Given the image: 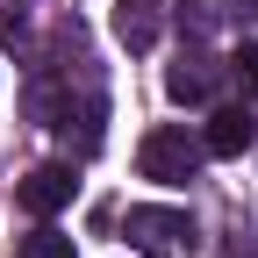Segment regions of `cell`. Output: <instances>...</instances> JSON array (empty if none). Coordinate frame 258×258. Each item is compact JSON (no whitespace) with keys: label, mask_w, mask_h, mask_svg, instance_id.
<instances>
[{"label":"cell","mask_w":258,"mask_h":258,"mask_svg":"<svg viewBox=\"0 0 258 258\" xmlns=\"http://www.w3.org/2000/svg\"><path fill=\"white\" fill-rule=\"evenodd\" d=\"M222 79H230V64H215L208 50H179V57L165 64V93H172L179 108H208Z\"/></svg>","instance_id":"obj_3"},{"label":"cell","mask_w":258,"mask_h":258,"mask_svg":"<svg viewBox=\"0 0 258 258\" xmlns=\"http://www.w3.org/2000/svg\"><path fill=\"white\" fill-rule=\"evenodd\" d=\"M158 22H165L158 0H115V43L122 50H151L158 43Z\"/></svg>","instance_id":"obj_6"},{"label":"cell","mask_w":258,"mask_h":258,"mask_svg":"<svg viewBox=\"0 0 258 258\" xmlns=\"http://www.w3.org/2000/svg\"><path fill=\"white\" fill-rule=\"evenodd\" d=\"M186 29L194 36H215V29H244L251 15H258V0H186Z\"/></svg>","instance_id":"obj_7"},{"label":"cell","mask_w":258,"mask_h":258,"mask_svg":"<svg viewBox=\"0 0 258 258\" xmlns=\"http://www.w3.org/2000/svg\"><path fill=\"white\" fill-rule=\"evenodd\" d=\"M230 72L244 79V93H258V43H244V50L230 57Z\"/></svg>","instance_id":"obj_9"},{"label":"cell","mask_w":258,"mask_h":258,"mask_svg":"<svg viewBox=\"0 0 258 258\" xmlns=\"http://www.w3.org/2000/svg\"><path fill=\"white\" fill-rule=\"evenodd\" d=\"M122 237H129L137 258H172V251L194 237V222H186L179 208H129V215H122Z\"/></svg>","instance_id":"obj_2"},{"label":"cell","mask_w":258,"mask_h":258,"mask_svg":"<svg viewBox=\"0 0 258 258\" xmlns=\"http://www.w3.org/2000/svg\"><path fill=\"white\" fill-rule=\"evenodd\" d=\"M15 258H72V237H64V230H29L15 244Z\"/></svg>","instance_id":"obj_8"},{"label":"cell","mask_w":258,"mask_h":258,"mask_svg":"<svg viewBox=\"0 0 258 258\" xmlns=\"http://www.w3.org/2000/svg\"><path fill=\"white\" fill-rule=\"evenodd\" d=\"M251 137H258V122H251L244 108H215V115H208V129H201L208 158H244V151H251Z\"/></svg>","instance_id":"obj_5"},{"label":"cell","mask_w":258,"mask_h":258,"mask_svg":"<svg viewBox=\"0 0 258 258\" xmlns=\"http://www.w3.org/2000/svg\"><path fill=\"white\" fill-rule=\"evenodd\" d=\"M72 194H79V179H72V165H36L22 186H15V201L36 215V222H50L57 208H72Z\"/></svg>","instance_id":"obj_4"},{"label":"cell","mask_w":258,"mask_h":258,"mask_svg":"<svg viewBox=\"0 0 258 258\" xmlns=\"http://www.w3.org/2000/svg\"><path fill=\"white\" fill-rule=\"evenodd\" d=\"M201 158H208V144H201V137H186L179 122H158L151 137L137 144V172H144V179H158V186H186L194 172H201Z\"/></svg>","instance_id":"obj_1"}]
</instances>
